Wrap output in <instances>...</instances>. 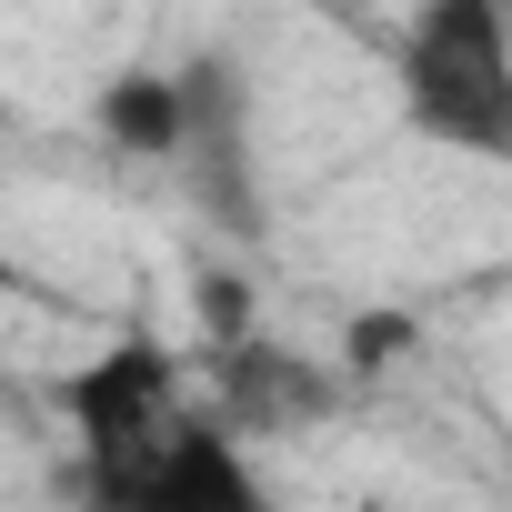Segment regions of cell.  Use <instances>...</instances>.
<instances>
[{
	"instance_id": "obj_1",
	"label": "cell",
	"mask_w": 512,
	"mask_h": 512,
	"mask_svg": "<svg viewBox=\"0 0 512 512\" xmlns=\"http://www.w3.org/2000/svg\"><path fill=\"white\" fill-rule=\"evenodd\" d=\"M402 111L422 141L462 151V161H502L512 151V31L502 0H422L402 21Z\"/></svg>"
},
{
	"instance_id": "obj_3",
	"label": "cell",
	"mask_w": 512,
	"mask_h": 512,
	"mask_svg": "<svg viewBox=\"0 0 512 512\" xmlns=\"http://www.w3.org/2000/svg\"><path fill=\"white\" fill-rule=\"evenodd\" d=\"M91 512H272V492H262V472H251L241 432H231L221 412H201L151 472H131V482L101 492Z\"/></svg>"
},
{
	"instance_id": "obj_2",
	"label": "cell",
	"mask_w": 512,
	"mask_h": 512,
	"mask_svg": "<svg viewBox=\"0 0 512 512\" xmlns=\"http://www.w3.org/2000/svg\"><path fill=\"white\" fill-rule=\"evenodd\" d=\"M211 402L191 392V372L151 342V332H131V342H111V352H91L81 372H71V442H81V492L101 502V492H121L131 472H151L191 422H201Z\"/></svg>"
},
{
	"instance_id": "obj_4",
	"label": "cell",
	"mask_w": 512,
	"mask_h": 512,
	"mask_svg": "<svg viewBox=\"0 0 512 512\" xmlns=\"http://www.w3.org/2000/svg\"><path fill=\"white\" fill-rule=\"evenodd\" d=\"M101 131H111L121 151H141V161H171V151H181V81H171V71L111 81V91H101Z\"/></svg>"
}]
</instances>
